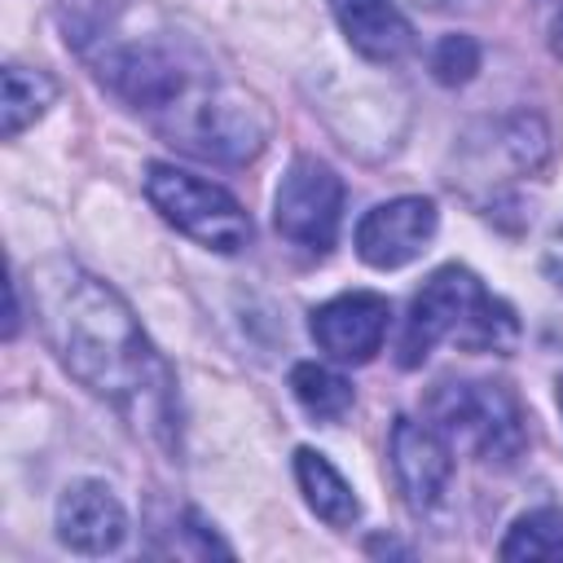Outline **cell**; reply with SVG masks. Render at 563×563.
<instances>
[{
    "instance_id": "6da1fadb",
    "label": "cell",
    "mask_w": 563,
    "mask_h": 563,
    "mask_svg": "<svg viewBox=\"0 0 563 563\" xmlns=\"http://www.w3.org/2000/svg\"><path fill=\"white\" fill-rule=\"evenodd\" d=\"M26 290L62 369L92 396L123 409L136 427L158 435L167 427L172 378L123 295L75 260L35 264L26 273Z\"/></svg>"
},
{
    "instance_id": "7a4b0ae2",
    "label": "cell",
    "mask_w": 563,
    "mask_h": 563,
    "mask_svg": "<svg viewBox=\"0 0 563 563\" xmlns=\"http://www.w3.org/2000/svg\"><path fill=\"white\" fill-rule=\"evenodd\" d=\"M515 339H519L515 312L501 299H493L471 268L444 264L413 295L396 361L413 369L431 356L435 343H457L466 352H510Z\"/></svg>"
},
{
    "instance_id": "3957f363",
    "label": "cell",
    "mask_w": 563,
    "mask_h": 563,
    "mask_svg": "<svg viewBox=\"0 0 563 563\" xmlns=\"http://www.w3.org/2000/svg\"><path fill=\"white\" fill-rule=\"evenodd\" d=\"M268 110L260 106V97L220 84L211 70L158 119V132L198 154V158H216V163H246L264 150L268 141Z\"/></svg>"
},
{
    "instance_id": "277c9868",
    "label": "cell",
    "mask_w": 563,
    "mask_h": 563,
    "mask_svg": "<svg viewBox=\"0 0 563 563\" xmlns=\"http://www.w3.org/2000/svg\"><path fill=\"white\" fill-rule=\"evenodd\" d=\"M145 198L154 202V211L167 224H176L185 238H194L207 251L238 255L251 242V216L238 207V198L202 176L172 167V163L145 167Z\"/></svg>"
},
{
    "instance_id": "5b68a950",
    "label": "cell",
    "mask_w": 563,
    "mask_h": 563,
    "mask_svg": "<svg viewBox=\"0 0 563 563\" xmlns=\"http://www.w3.org/2000/svg\"><path fill=\"white\" fill-rule=\"evenodd\" d=\"M431 418L440 431L462 435L484 462L510 466L523 444V409L501 383H444L431 396Z\"/></svg>"
},
{
    "instance_id": "8992f818",
    "label": "cell",
    "mask_w": 563,
    "mask_h": 563,
    "mask_svg": "<svg viewBox=\"0 0 563 563\" xmlns=\"http://www.w3.org/2000/svg\"><path fill=\"white\" fill-rule=\"evenodd\" d=\"M339 216H343V180L334 176L330 163L312 158V154H299L277 194H273V224L286 242L312 251V255H325L334 246V233H339Z\"/></svg>"
},
{
    "instance_id": "52a82bcc",
    "label": "cell",
    "mask_w": 563,
    "mask_h": 563,
    "mask_svg": "<svg viewBox=\"0 0 563 563\" xmlns=\"http://www.w3.org/2000/svg\"><path fill=\"white\" fill-rule=\"evenodd\" d=\"M435 220L440 216L431 198L405 194V198L378 202L356 224V255L369 268H400L427 251V242L435 238Z\"/></svg>"
},
{
    "instance_id": "ba28073f",
    "label": "cell",
    "mask_w": 563,
    "mask_h": 563,
    "mask_svg": "<svg viewBox=\"0 0 563 563\" xmlns=\"http://www.w3.org/2000/svg\"><path fill=\"white\" fill-rule=\"evenodd\" d=\"M387 453H391L396 488L409 501V510H431L444 501L449 479H453V453L435 427L413 422V418H396Z\"/></svg>"
},
{
    "instance_id": "9c48e42d",
    "label": "cell",
    "mask_w": 563,
    "mask_h": 563,
    "mask_svg": "<svg viewBox=\"0 0 563 563\" xmlns=\"http://www.w3.org/2000/svg\"><path fill=\"white\" fill-rule=\"evenodd\" d=\"M387 299L374 295V290H347V295H334L330 303H321L308 321L317 347L334 361H347V365H365L378 347H383V334H387Z\"/></svg>"
},
{
    "instance_id": "30bf717a",
    "label": "cell",
    "mask_w": 563,
    "mask_h": 563,
    "mask_svg": "<svg viewBox=\"0 0 563 563\" xmlns=\"http://www.w3.org/2000/svg\"><path fill=\"white\" fill-rule=\"evenodd\" d=\"M128 537V510L101 479H75L57 501V541L75 554H114Z\"/></svg>"
},
{
    "instance_id": "8fae6325",
    "label": "cell",
    "mask_w": 563,
    "mask_h": 563,
    "mask_svg": "<svg viewBox=\"0 0 563 563\" xmlns=\"http://www.w3.org/2000/svg\"><path fill=\"white\" fill-rule=\"evenodd\" d=\"M334 22L347 44L369 62H396L413 48V26L396 9V0H330Z\"/></svg>"
},
{
    "instance_id": "7c38bea8",
    "label": "cell",
    "mask_w": 563,
    "mask_h": 563,
    "mask_svg": "<svg viewBox=\"0 0 563 563\" xmlns=\"http://www.w3.org/2000/svg\"><path fill=\"white\" fill-rule=\"evenodd\" d=\"M295 479H299V493L308 501V510L330 523V528H347L356 515H361V501L352 493V484L325 462V453L317 449H295Z\"/></svg>"
},
{
    "instance_id": "4fadbf2b",
    "label": "cell",
    "mask_w": 563,
    "mask_h": 563,
    "mask_svg": "<svg viewBox=\"0 0 563 563\" xmlns=\"http://www.w3.org/2000/svg\"><path fill=\"white\" fill-rule=\"evenodd\" d=\"M290 391H295V400H299V409L308 418L330 422V427L352 409V383L339 378L334 369L317 365V361H299L290 369Z\"/></svg>"
},
{
    "instance_id": "5bb4252c",
    "label": "cell",
    "mask_w": 563,
    "mask_h": 563,
    "mask_svg": "<svg viewBox=\"0 0 563 563\" xmlns=\"http://www.w3.org/2000/svg\"><path fill=\"white\" fill-rule=\"evenodd\" d=\"M53 101H57V84H53L44 70L4 66V92H0L4 136H18V132H22L26 123H35Z\"/></svg>"
},
{
    "instance_id": "9a60e30c",
    "label": "cell",
    "mask_w": 563,
    "mask_h": 563,
    "mask_svg": "<svg viewBox=\"0 0 563 563\" xmlns=\"http://www.w3.org/2000/svg\"><path fill=\"white\" fill-rule=\"evenodd\" d=\"M501 559H563V510L541 506L510 523L506 541L497 545Z\"/></svg>"
},
{
    "instance_id": "2e32d148",
    "label": "cell",
    "mask_w": 563,
    "mask_h": 563,
    "mask_svg": "<svg viewBox=\"0 0 563 563\" xmlns=\"http://www.w3.org/2000/svg\"><path fill=\"white\" fill-rule=\"evenodd\" d=\"M479 70V44L471 35H444L431 53V75L440 84H466Z\"/></svg>"
},
{
    "instance_id": "e0dca14e",
    "label": "cell",
    "mask_w": 563,
    "mask_h": 563,
    "mask_svg": "<svg viewBox=\"0 0 563 563\" xmlns=\"http://www.w3.org/2000/svg\"><path fill=\"white\" fill-rule=\"evenodd\" d=\"M409 4H422V9H440V4H453V0H409Z\"/></svg>"
},
{
    "instance_id": "ac0fdd59",
    "label": "cell",
    "mask_w": 563,
    "mask_h": 563,
    "mask_svg": "<svg viewBox=\"0 0 563 563\" xmlns=\"http://www.w3.org/2000/svg\"><path fill=\"white\" fill-rule=\"evenodd\" d=\"M559 409H563V378H559Z\"/></svg>"
}]
</instances>
